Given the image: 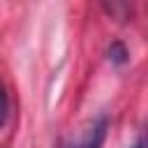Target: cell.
Wrapping results in <instances>:
<instances>
[{"label":"cell","instance_id":"1","mask_svg":"<svg viewBox=\"0 0 148 148\" xmlns=\"http://www.w3.org/2000/svg\"><path fill=\"white\" fill-rule=\"evenodd\" d=\"M106 130H109V118L106 116H99L83 134V139L69 148H102L104 146V139H106Z\"/></svg>","mask_w":148,"mask_h":148},{"label":"cell","instance_id":"2","mask_svg":"<svg viewBox=\"0 0 148 148\" xmlns=\"http://www.w3.org/2000/svg\"><path fill=\"white\" fill-rule=\"evenodd\" d=\"M99 2H102L104 12H106L111 18H116L118 23H127V21H132V14H134V5H132V0H99Z\"/></svg>","mask_w":148,"mask_h":148},{"label":"cell","instance_id":"3","mask_svg":"<svg viewBox=\"0 0 148 148\" xmlns=\"http://www.w3.org/2000/svg\"><path fill=\"white\" fill-rule=\"evenodd\" d=\"M109 60L113 62V65H125L127 62V49H125V44H120V42H113L111 46H109Z\"/></svg>","mask_w":148,"mask_h":148},{"label":"cell","instance_id":"4","mask_svg":"<svg viewBox=\"0 0 148 148\" xmlns=\"http://www.w3.org/2000/svg\"><path fill=\"white\" fill-rule=\"evenodd\" d=\"M7 113H9V102H7V92H5V88H2V83H0V127L5 125Z\"/></svg>","mask_w":148,"mask_h":148},{"label":"cell","instance_id":"5","mask_svg":"<svg viewBox=\"0 0 148 148\" xmlns=\"http://www.w3.org/2000/svg\"><path fill=\"white\" fill-rule=\"evenodd\" d=\"M132 148H146V143H143V139H136V143H134Z\"/></svg>","mask_w":148,"mask_h":148}]
</instances>
